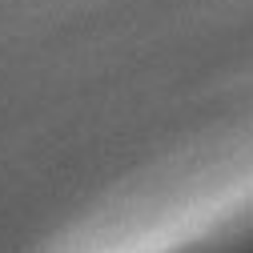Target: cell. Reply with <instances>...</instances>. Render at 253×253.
<instances>
[{"mask_svg":"<svg viewBox=\"0 0 253 253\" xmlns=\"http://www.w3.org/2000/svg\"><path fill=\"white\" fill-rule=\"evenodd\" d=\"M213 253H253V229H249L241 241H233V245H217Z\"/></svg>","mask_w":253,"mask_h":253,"instance_id":"6da1fadb","label":"cell"}]
</instances>
